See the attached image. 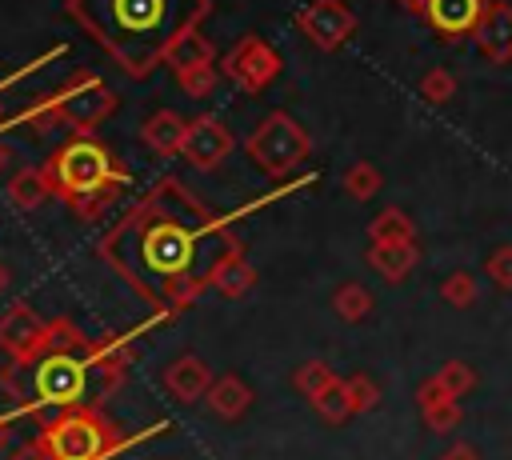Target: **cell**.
<instances>
[{"label":"cell","mask_w":512,"mask_h":460,"mask_svg":"<svg viewBox=\"0 0 512 460\" xmlns=\"http://www.w3.org/2000/svg\"><path fill=\"white\" fill-rule=\"evenodd\" d=\"M36 440L44 444L48 460H108L124 436L100 408L72 404L68 412L52 416Z\"/></svg>","instance_id":"5"},{"label":"cell","mask_w":512,"mask_h":460,"mask_svg":"<svg viewBox=\"0 0 512 460\" xmlns=\"http://www.w3.org/2000/svg\"><path fill=\"white\" fill-rule=\"evenodd\" d=\"M64 12L112 52L128 76H148L204 20L208 0H64Z\"/></svg>","instance_id":"1"},{"label":"cell","mask_w":512,"mask_h":460,"mask_svg":"<svg viewBox=\"0 0 512 460\" xmlns=\"http://www.w3.org/2000/svg\"><path fill=\"white\" fill-rule=\"evenodd\" d=\"M436 376H440V384H444L452 396H460V400L476 388V368H472V364H464V360H448V364H440V372H436Z\"/></svg>","instance_id":"28"},{"label":"cell","mask_w":512,"mask_h":460,"mask_svg":"<svg viewBox=\"0 0 512 460\" xmlns=\"http://www.w3.org/2000/svg\"><path fill=\"white\" fill-rule=\"evenodd\" d=\"M280 68H284L280 52H276L272 44H264L260 36H244V40L224 56V76H228L232 84H240V92H248V96L264 92V88L280 76Z\"/></svg>","instance_id":"9"},{"label":"cell","mask_w":512,"mask_h":460,"mask_svg":"<svg viewBox=\"0 0 512 460\" xmlns=\"http://www.w3.org/2000/svg\"><path fill=\"white\" fill-rule=\"evenodd\" d=\"M232 152V132L216 120V116H196L188 120L184 128V140H180V156L200 168V172H212L224 164V156Z\"/></svg>","instance_id":"11"},{"label":"cell","mask_w":512,"mask_h":460,"mask_svg":"<svg viewBox=\"0 0 512 460\" xmlns=\"http://www.w3.org/2000/svg\"><path fill=\"white\" fill-rule=\"evenodd\" d=\"M244 152H248V160H252L264 176L284 180V176H292V172L308 160L312 140H308L304 124H300L292 112L276 108V112H268V116L252 128V136L244 140Z\"/></svg>","instance_id":"6"},{"label":"cell","mask_w":512,"mask_h":460,"mask_svg":"<svg viewBox=\"0 0 512 460\" xmlns=\"http://www.w3.org/2000/svg\"><path fill=\"white\" fill-rule=\"evenodd\" d=\"M372 308H376V296H372L364 284H356V280H344V284L332 292V312H336L344 324H360V320H368Z\"/></svg>","instance_id":"23"},{"label":"cell","mask_w":512,"mask_h":460,"mask_svg":"<svg viewBox=\"0 0 512 460\" xmlns=\"http://www.w3.org/2000/svg\"><path fill=\"white\" fill-rule=\"evenodd\" d=\"M484 8H488V0H428L424 20L432 24V32L440 40H460V36H472Z\"/></svg>","instance_id":"12"},{"label":"cell","mask_w":512,"mask_h":460,"mask_svg":"<svg viewBox=\"0 0 512 460\" xmlns=\"http://www.w3.org/2000/svg\"><path fill=\"white\" fill-rule=\"evenodd\" d=\"M8 288V268H4V260H0V292Z\"/></svg>","instance_id":"38"},{"label":"cell","mask_w":512,"mask_h":460,"mask_svg":"<svg viewBox=\"0 0 512 460\" xmlns=\"http://www.w3.org/2000/svg\"><path fill=\"white\" fill-rule=\"evenodd\" d=\"M4 164H8V148L0 144V168H4Z\"/></svg>","instance_id":"39"},{"label":"cell","mask_w":512,"mask_h":460,"mask_svg":"<svg viewBox=\"0 0 512 460\" xmlns=\"http://www.w3.org/2000/svg\"><path fill=\"white\" fill-rule=\"evenodd\" d=\"M184 128H188V120H184L180 112L160 108V112H152V116L140 124V140H144V144H148L156 156H180Z\"/></svg>","instance_id":"19"},{"label":"cell","mask_w":512,"mask_h":460,"mask_svg":"<svg viewBox=\"0 0 512 460\" xmlns=\"http://www.w3.org/2000/svg\"><path fill=\"white\" fill-rule=\"evenodd\" d=\"M208 384H212V372L200 356H176L164 368V392L180 404H196L200 396H208Z\"/></svg>","instance_id":"15"},{"label":"cell","mask_w":512,"mask_h":460,"mask_svg":"<svg viewBox=\"0 0 512 460\" xmlns=\"http://www.w3.org/2000/svg\"><path fill=\"white\" fill-rule=\"evenodd\" d=\"M44 176H48V188L56 200H64L68 208L80 204L84 196L92 192H104V188H128V168L92 136L76 132L72 140H64L48 164H44Z\"/></svg>","instance_id":"3"},{"label":"cell","mask_w":512,"mask_h":460,"mask_svg":"<svg viewBox=\"0 0 512 460\" xmlns=\"http://www.w3.org/2000/svg\"><path fill=\"white\" fill-rule=\"evenodd\" d=\"M176 84L188 92V96H208V92H216V68H184V72H176Z\"/></svg>","instance_id":"33"},{"label":"cell","mask_w":512,"mask_h":460,"mask_svg":"<svg viewBox=\"0 0 512 460\" xmlns=\"http://www.w3.org/2000/svg\"><path fill=\"white\" fill-rule=\"evenodd\" d=\"M416 404H420V416L432 432H452L460 424V396H452L440 376H428L420 388H416Z\"/></svg>","instance_id":"16"},{"label":"cell","mask_w":512,"mask_h":460,"mask_svg":"<svg viewBox=\"0 0 512 460\" xmlns=\"http://www.w3.org/2000/svg\"><path fill=\"white\" fill-rule=\"evenodd\" d=\"M208 288H216L224 300H240V296H248L252 292V284H256V268L244 260V248H236V244H228L212 264H208Z\"/></svg>","instance_id":"13"},{"label":"cell","mask_w":512,"mask_h":460,"mask_svg":"<svg viewBox=\"0 0 512 460\" xmlns=\"http://www.w3.org/2000/svg\"><path fill=\"white\" fill-rule=\"evenodd\" d=\"M472 40L492 64H508L512 60V4H488L480 24L472 28Z\"/></svg>","instance_id":"14"},{"label":"cell","mask_w":512,"mask_h":460,"mask_svg":"<svg viewBox=\"0 0 512 460\" xmlns=\"http://www.w3.org/2000/svg\"><path fill=\"white\" fill-rule=\"evenodd\" d=\"M296 28L320 52H336L356 32V16H352V8L344 0H312L304 12H296Z\"/></svg>","instance_id":"10"},{"label":"cell","mask_w":512,"mask_h":460,"mask_svg":"<svg viewBox=\"0 0 512 460\" xmlns=\"http://www.w3.org/2000/svg\"><path fill=\"white\" fill-rule=\"evenodd\" d=\"M344 384H348V400H352V412H372V408L380 404V384H376L372 376L356 372V376H344Z\"/></svg>","instance_id":"30"},{"label":"cell","mask_w":512,"mask_h":460,"mask_svg":"<svg viewBox=\"0 0 512 460\" xmlns=\"http://www.w3.org/2000/svg\"><path fill=\"white\" fill-rule=\"evenodd\" d=\"M4 428H8V424H4V416H0V444H4Z\"/></svg>","instance_id":"40"},{"label":"cell","mask_w":512,"mask_h":460,"mask_svg":"<svg viewBox=\"0 0 512 460\" xmlns=\"http://www.w3.org/2000/svg\"><path fill=\"white\" fill-rule=\"evenodd\" d=\"M88 364H92V376L104 384V392H112L132 364V348L128 340H112V336L88 340Z\"/></svg>","instance_id":"17"},{"label":"cell","mask_w":512,"mask_h":460,"mask_svg":"<svg viewBox=\"0 0 512 460\" xmlns=\"http://www.w3.org/2000/svg\"><path fill=\"white\" fill-rule=\"evenodd\" d=\"M332 376H336V372H332L324 360H304V364L292 372V384H296V392H304V396L312 400V396H316Z\"/></svg>","instance_id":"29"},{"label":"cell","mask_w":512,"mask_h":460,"mask_svg":"<svg viewBox=\"0 0 512 460\" xmlns=\"http://www.w3.org/2000/svg\"><path fill=\"white\" fill-rule=\"evenodd\" d=\"M80 340V332L68 324V320H44L32 304L16 300L4 308L0 316V352L16 364V368H28L36 364L44 352H52L56 344H72Z\"/></svg>","instance_id":"8"},{"label":"cell","mask_w":512,"mask_h":460,"mask_svg":"<svg viewBox=\"0 0 512 460\" xmlns=\"http://www.w3.org/2000/svg\"><path fill=\"white\" fill-rule=\"evenodd\" d=\"M368 264H372L384 280L400 284V280H404V276H412V268L420 264V248H416V240H388V244H372V248H368Z\"/></svg>","instance_id":"20"},{"label":"cell","mask_w":512,"mask_h":460,"mask_svg":"<svg viewBox=\"0 0 512 460\" xmlns=\"http://www.w3.org/2000/svg\"><path fill=\"white\" fill-rule=\"evenodd\" d=\"M116 112V92L96 76V72H72L52 96L36 100L24 120L36 124L40 132L48 128H72V132H92Z\"/></svg>","instance_id":"4"},{"label":"cell","mask_w":512,"mask_h":460,"mask_svg":"<svg viewBox=\"0 0 512 460\" xmlns=\"http://www.w3.org/2000/svg\"><path fill=\"white\" fill-rule=\"evenodd\" d=\"M32 368V392L40 404L48 408H72L84 404L88 380H92V364H88V336L72 340V344H56L52 352H44Z\"/></svg>","instance_id":"7"},{"label":"cell","mask_w":512,"mask_h":460,"mask_svg":"<svg viewBox=\"0 0 512 460\" xmlns=\"http://www.w3.org/2000/svg\"><path fill=\"white\" fill-rule=\"evenodd\" d=\"M168 68L172 72H184V68H212L216 64V48L212 40L200 32V28H188L172 48H168Z\"/></svg>","instance_id":"21"},{"label":"cell","mask_w":512,"mask_h":460,"mask_svg":"<svg viewBox=\"0 0 512 460\" xmlns=\"http://www.w3.org/2000/svg\"><path fill=\"white\" fill-rule=\"evenodd\" d=\"M476 276L472 272H448L444 280H440V300L448 304V308H472L476 304Z\"/></svg>","instance_id":"27"},{"label":"cell","mask_w":512,"mask_h":460,"mask_svg":"<svg viewBox=\"0 0 512 460\" xmlns=\"http://www.w3.org/2000/svg\"><path fill=\"white\" fill-rule=\"evenodd\" d=\"M4 196H8V204H12V208H20V212H36V208L52 196L44 168H20V172L8 180Z\"/></svg>","instance_id":"22"},{"label":"cell","mask_w":512,"mask_h":460,"mask_svg":"<svg viewBox=\"0 0 512 460\" xmlns=\"http://www.w3.org/2000/svg\"><path fill=\"white\" fill-rule=\"evenodd\" d=\"M208 408H212V416H220V420H240V416L252 408V388H248V380L236 376V372L212 376V384H208Z\"/></svg>","instance_id":"18"},{"label":"cell","mask_w":512,"mask_h":460,"mask_svg":"<svg viewBox=\"0 0 512 460\" xmlns=\"http://www.w3.org/2000/svg\"><path fill=\"white\" fill-rule=\"evenodd\" d=\"M452 92H456V76H452L448 68H432V72L420 80V96H424L428 104H448Z\"/></svg>","instance_id":"31"},{"label":"cell","mask_w":512,"mask_h":460,"mask_svg":"<svg viewBox=\"0 0 512 460\" xmlns=\"http://www.w3.org/2000/svg\"><path fill=\"white\" fill-rule=\"evenodd\" d=\"M312 408L320 412V420H324V424H344V420H352L356 412H352V400H348V384H344V376H332V380L312 396Z\"/></svg>","instance_id":"24"},{"label":"cell","mask_w":512,"mask_h":460,"mask_svg":"<svg viewBox=\"0 0 512 460\" xmlns=\"http://www.w3.org/2000/svg\"><path fill=\"white\" fill-rule=\"evenodd\" d=\"M120 192H124L120 184H116V188H104V192H92V196H84L80 204H72V212H76L80 220H100V212H104Z\"/></svg>","instance_id":"34"},{"label":"cell","mask_w":512,"mask_h":460,"mask_svg":"<svg viewBox=\"0 0 512 460\" xmlns=\"http://www.w3.org/2000/svg\"><path fill=\"white\" fill-rule=\"evenodd\" d=\"M344 192L352 196V200H372L376 192H380V184H384V176H380V168L376 164H368V160H356V164H348V172H344Z\"/></svg>","instance_id":"26"},{"label":"cell","mask_w":512,"mask_h":460,"mask_svg":"<svg viewBox=\"0 0 512 460\" xmlns=\"http://www.w3.org/2000/svg\"><path fill=\"white\" fill-rule=\"evenodd\" d=\"M440 460H480V452H476V444L456 440V444H448V448H444V456H440Z\"/></svg>","instance_id":"36"},{"label":"cell","mask_w":512,"mask_h":460,"mask_svg":"<svg viewBox=\"0 0 512 460\" xmlns=\"http://www.w3.org/2000/svg\"><path fill=\"white\" fill-rule=\"evenodd\" d=\"M204 216V208L184 192L180 180H160V188L152 196H144L116 232H108L100 240V256L124 252L132 248V256L140 260V268L164 284L184 280L192 272V260L200 252V236H208V224L192 228L188 220Z\"/></svg>","instance_id":"2"},{"label":"cell","mask_w":512,"mask_h":460,"mask_svg":"<svg viewBox=\"0 0 512 460\" xmlns=\"http://www.w3.org/2000/svg\"><path fill=\"white\" fill-rule=\"evenodd\" d=\"M368 240H372V244L416 240V224H412L408 212H400V208H380V212L368 220Z\"/></svg>","instance_id":"25"},{"label":"cell","mask_w":512,"mask_h":460,"mask_svg":"<svg viewBox=\"0 0 512 460\" xmlns=\"http://www.w3.org/2000/svg\"><path fill=\"white\" fill-rule=\"evenodd\" d=\"M484 276H488L496 288L512 292V244H500V248L488 252V260H484Z\"/></svg>","instance_id":"32"},{"label":"cell","mask_w":512,"mask_h":460,"mask_svg":"<svg viewBox=\"0 0 512 460\" xmlns=\"http://www.w3.org/2000/svg\"><path fill=\"white\" fill-rule=\"evenodd\" d=\"M8 460H48V452H44V444L40 440H24V444H16L12 448V456Z\"/></svg>","instance_id":"35"},{"label":"cell","mask_w":512,"mask_h":460,"mask_svg":"<svg viewBox=\"0 0 512 460\" xmlns=\"http://www.w3.org/2000/svg\"><path fill=\"white\" fill-rule=\"evenodd\" d=\"M396 4H400V8H408L412 16H424V12H428V0H396Z\"/></svg>","instance_id":"37"}]
</instances>
